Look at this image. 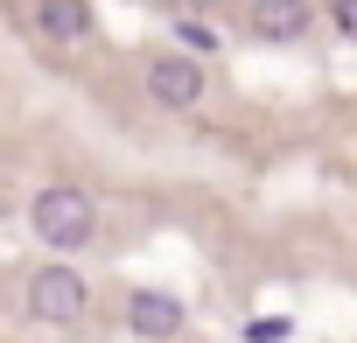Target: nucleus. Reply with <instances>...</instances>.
Returning a JSON list of instances; mask_svg holds the SVG:
<instances>
[{
    "mask_svg": "<svg viewBox=\"0 0 357 343\" xmlns=\"http://www.w3.org/2000/svg\"><path fill=\"white\" fill-rule=\"evenodd\" d=\"M29 231H36L50 252H84V245L98 238V204H91V190H77V183H50V190H36V204H29Z\"/></svg>",
    "mask_w": 357,
    "mask_h": 343,
    "instance_id": "obj_1",
    "label": "nucleus"
},
{
    "mask_svg": "<svg viewBox=\"0 0 357 343\" xmlns=\"http://www.w3.org/2000/svg\"><path fill=\"white\" fill-rule=\"evenodd\" d=\"M140 84H147V98H154L161 112H197L204 91H211V77H204V63H197L190 49H154L147 70H140Z\"/></svg>",
    "mask_w": 357,
    "mask_h": 343,
    "instance_id": "obj_2",
    "label": "nucleus"
},
{
    "mask_svg": "<svg viewBox=\"0 0 357 343\" xmlns=\"http://www.w3.org/2000/svg\"><path fill=\"white\" fill-rule=\"evenodd\" d=\"M22 308H29L36 322H77V315L91 308V287H84L77 266H36L29 287H22Z\"/></svg>",
    "mask_w": 357,
    "mask_h": 343,
    "instance_id": "obj_3",
    "label": "nucleus"
},
{
    "mask_svg": "<svg viewBox=\"0 0 357 343\" xmlns=\"http://www.w3.org/2000/svg\"><path fill=\"white\" fill-rule=\"evenodd\" d=\"M308 29H315V0H245L252 43H301Z\"/></svg>",
    "mask_w": 357,
    "mask_h": 343,
    "instance_id": "obj_4",
    "label": "nucleus"
},
{
    "mask_svg": "<svg viewBox=\"0 0 357 343\" xmlns=\"http://www.w3.org/2000/svg\"><path fill=\"white\" fill-rule=\"evenodd\" d=\"M183 301L175 294H161V287H140V294H126V329L140 336V343H168V336H183Z\"/></svg>",
    "mask_w": 357,
    "mask_h": 343,
    "instance_id": "obj_5",
    "label": "nucleus"
},
{
    "mask_svg": "<svg viewBox=\"0 0 357 343\" xmlns=\"http://www.w3.org/2000/svg\"><path fill=\"white\" fill-rule=\"evenodd\" d=\"M36 29L50 43H91L98 15H91V0H36Z\"/></svg>",
    "mask_w": 357,
    "mask_h": 343,
    "instance_id": "obj_6",
    "label": "nucleus"
},
{
    "mask_svg": "<svg viewBox=\"0 0 357 343\" xmlns=\"http://www.w3.org/2000/svg\"><path fill=\"white\" fill-rule=\"evenodd\" d=\"M287 336H294L287 315H252V322H245V343H287Z\"/></svg>",
    "mask_w": 357,
    "mask_h": 343,
    "instance_id": "obj_7",
    "label": "nucleus"
},
{
    "mask_svg": "<svg viewBox=\"0 0 357 343\" xmlns=\"http://www.w3.org/2000/svg\"><path fill=\"white\" fill-rule=\"evenodd\" d=\"M329 29L343 43H357V0H329Z\"/></svg>",
    "mask_w": 357,
    "mask_h": 343,
    "instance_id": "obj_8",
    "label": "nucleus"
},
{
    "mask_svg": "<svg viewBox=\"0 0 357 343\" xmlns=\"http://www.w3.org/2000/svg\"><path fill=\"white\" fill-rule=\"evenodd\" d=\"M168 8H175V15H211L218 0H168Z\"/></svg>",
    "mask_w": 357,
    "mask_h": 343,
    "instance_id": "obj_9",
    "label": "nucleus"
}]
</instances>
